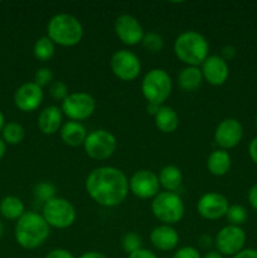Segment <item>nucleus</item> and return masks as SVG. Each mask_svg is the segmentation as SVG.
I'll list each match as a JSON object with an SVG mask.
<instances>
[{"label":"nucleus","instance_id":"obj_20","mask_svg":"<svg viewBox=\"0 0 257 258\" xmlns=\"http://www.w3.org/2000/svg\"><path fill=\"white\" fill-rule=\"evenodd\" d=\"M87 130L78 121H67L60 127V139L68 146H81L87 138Z\"/></svg>","mask_w":257,"mask_h":258},{"label":"nucleus","instance_id":"obj_16","mask_svg":"<svg viewBox=\"0 0 257 258\" xmlns=\"http://www.w3.org/2000/svg\"><path fill=\"white\" fill-rule=\"evenodd\" d=\"M43 88L39 87L37 83L28 82L20 86L14 95L15 106L20 111L24 112H32L40 106L43 101Z\"/></svg>","mask_w":257,"mask_h":258},{"label":"nucleus","instance_id":"obj_18","mask_svg":"<svg viewBox=\"0 0 257 258\" xmlns=\"http://www.w3.org/2000/svg\"><path fill=\"white\" fill-rule=\"evenodd\" d=\"M150 242L156 249L163 252L171 251L179 243V234L171 226L161 224L155 227L150 233Z\"/></svg>","mask_w":257,"mask_h":258},{"label":"nucleus","instance_id":"obj_3","mask_svg":"<svg viewBox=\"0 0 257 258\" xmlns=\"http://www.w3.org/2000/svg\"><path fill=\"white\" fill-rule=\"evenodd\" d=\"M209 45L206 38L196 30H186L174 42L176 58L190 67H198L208 57Z\"/></svg>","mask_w":257,"mask_h":258},{"label":"nucleus","instance_id":"obj_19","mask_svg":"<svg viewBox=\"0 0 257 258\" xmlns=\"http://www.w3.org/2000/svg\"><path fill=\"white\" fill-rule=\"evenodd\" d=\"M63 112L58 106H48L38 117V127L44 135H53L62 127Z\"/></svg>","mask_w":257,"mask_h":258},{"label":"nucleus","instance_id":"obj_8","mask_svg":"<svg viewBox=\"0 0 257 258\" xmlns=\"http://www.w3.org/2000/svg\"><path fill=\"white\" fill-rule=\"evenodd\" d=\"M86 154L95 160H106L111 158L117 148L115 135L108 130H95L90 133L83 144Z\"/></svg>","mask_w":257,"mask_h":258},{"label":"nucleus","instance_id":"obj_14","mask_svg":"<svg viewBox=\"0 0 257 258\" xmlns=\"http://www.w3.org/2000/svg\"><path fill=\"white\" fill-rule=\"evenodd\" d=\"M229 208L228 199L223 194L209 191L203 194L197 203V211L204 219L216 221L226 216Z\"/></svg>","mask_w":257,"mask_h":258},{"label":"nucleus","instance_id":"obj_9","mask_svg":"<svg viewBox=\"0 0 257 258\" xmlns=\"http://www.w3.org/2000/svg\"><path fill=\"white\" fill-rule=\"evenodd\" d=\"M62 112L71 121H83L92 116L96 110V101L90 93L73 92L62 102Z\"/></svg>","mask_w":257,"mask_h":258},{"label":"nucleus","instance_id":"obj_24","mask_svg":"<svg viewBox=\"0 0 257 258\" xmlns=\"http://www.w3.org/2000/svg\"><path fill=\"white\" fill-rule=\"evenodd\" d=\"M159 183L166 189V191L178 190L183 183V174L181 170L175 165H166L159 173Z\"/></svg>","mask_w":257,"mask_h":258},{"label":"nucleus","instance_id":"obj_25","mask_svg":"<svg viewBox=\"0 0 257 258\" xmlns=\"http://www.w3.org/2000/svg\"><path fill=\"white\" fill-rule=\"evenodd\" d=\"M0 213L8 219H19L24 212V204L17 197H7L0 203Z\"/></svg>","mask_w":257,"mask_h":258},{"label":"nucleus","instance_id":"obj_10","mask_svg":"<svg viewBox=\"0 0 257 258\" xmlns=\"http://www.w3.org/2000/svg\"><path fill=\"white\" fill-rule=\"evenodd\" d=\"M110 67L113 75L121 81H134L139 77L141 63L135 53L127 49L116 50L110 60Z\"/></svg>","mask_w":257,"mask_h":258},{"label":"nucleus","instance_id":"obj_39","mask_svg":"<svg viewBox=\"0 0 257 258\" xmlns=\"http://www.w3.org/2000/svg\"><path fill=\"white\" fill-rule=\"evenodd\" d=\"M233 258H257V249L244 248L241 252L233 256Z\"/></svg>","mask_w":257,"mask_h":258},{"label":"nucleus","instance_id":"obj_45","mask_svg":"<svg viewBox=\"0 0 257 258\" xmlns=\"http://www.w3.org/2000/svg\"><path fill=\"white\" fill-rule=\"evenodd\" d=\"M4 154H5V144H4V141L0 139V159L4 156Z\"/></svg>","mask_w":257,"mask_h":258},{"label":"nucleus","instance_id":"obj_30","mask_svg":"<svg viewBox=\"0 0 257 258\" xmlns=\"http://www.w3.org/2000/svg\"><path fill=\"white\" fill-rule=\"evenodd\" d=\"M121 246L122 249L127 254L133 253V252L138 251V249L143 248V239L135 232H127V233L123 234V237L121 238Z\"/></svg>","mask_w":257,"mask_h":258},{"label":"nucleus","instance_id":"obj_47","mask_svg":"<svg viewBox=\"0 0 257 258\" xmlns=\"http://www.w3.org/2000/svg\"><path fill=\"white\" fill-rule=\"evenodd\" d=\"M3 233V226H2V222H0V236H2Z\"/></svg>","mask_w":257,"mask_h":258},{"label":"nucleus","instance_id":"obj_46","mask_svg":"<svg viewBox=\"0 0 257 258\" xmlns=\"http://www.w3.org/2000/svg\"><path fill=\"white\" fill-rule=\"evenodd\" d=\"M3 127H4V116H3L2 111H0V131L3 130Z\"/></svg>","mask_w":257,"mask_h":258},{"label":"nucleus","instance_id":"obj_43","mask_svg":"<svg viewBox=\"0 0 257 258\" xmlns=\"http://www.w3.org/2000/svg\"><path fill=\"white\" fill-rule=\"evenodd\" d=\"M159 108H160V106L154 105V103H148V107H146V110H148V112L150 113V115L155 116V113L158 112Z\"/></svg>","mask_w":257,"mask_h":258},{"label":"nucleus","instance_id":"obj_13","mask_svg":"<svg viewBox=\"0 0 257 258\" xmlns=\"http://www.w3.org/2000/svg\"><path fill=\"white\" fill-rule=\"evenodd\" d=\"M243 138V127L237 118L227 117L222 120L214 131V141L222 150L233 149Z\"/></svg>","mask_w":257,"mask_h":258},{"label":"nucleus","instance_id":"obj_33","mask_svg":"<svg viewBox=\"0 0 257 258\" xmlns=\"http://www.w3.org/2000/svg\"><path fill=\"white\" fill-rule=\"evenodd\" d=\"M53 81V72L47 67L39 68V70L35 72L34 76V83H37L39 87H45L48 85H52Z\"/></svg>","mask_w":257,"mask_h":258},{"label":"nucleus","instance_id":"obj_31","mask_svg":"<svg viewBox=\"0 0 257 258\" xmlns=\"http://www.w3.org/2000/svg\"><path fill=\"white\" fill-rule=\"evenodd\" d=\"M141 43H143L145 49H148L149 52H153V53L160 52L164 47L163 37L159 35L158 33H153V32L148 33V34H144V38L143 40H141Z\"/></svg>","mask_w":257,"mask_h":258},{"label":"nucleus","instance_id":"obj_34","mask_svg":"<svg viewBox=\"0 0 257 258\" xmlns=\"http://www.w3.org/2000/svg\"><path fill=\"white\" fill-rule=\"evenodd\" d=\"M173 258H202V256L196 247L185 246L179 248L178 251L174 253Z\"/></svg>","mask_w":257,"mask_h":258},{"label":"nucleus","instance_id":"obj_2","mask_svg":"<svg viewBox=\"0 0 257 258\" xmlns=\"http://www.w3.org/2000/svg\"><path fill=\"white\" fill-rule=\"evenodd\" d=\"M49 233V224L37 212H25L15 226V239L25 249H35L42 246Z\"/></svg>","mask_w":257,"mask_h":258},{"label":"nucleus","instance_id":"obj_37","mask_svg":"<svg viewBox=\"0 0 257 258\" xmlns=\"http://www.w3.org/2000/svg\"><path fill=\"white\" fill-rule=\"evenodd\" d=\"M221 57L223 58L226 62H227V60L233 59V58L236 57V48L232 47V45H224V47L222 48Z\"/></svg>","mask_w":257,"mask_h":258},{"label":"nucleus","instance_id":"obj_42","mask_svg":"<svg viewBox=\"0 0 257 258\" xmlns=\"http://www.w3.org/2000/svg\"><path fill=\"white\" fill-rule=\"evenodd\" d=\"M80 258H107L103 253H100V252L96 251H91V252H86L83 253Z\"/></svg>","mask_w":257,"mask_h":258},{"label":"nucleus","instance_id":"obj_32","mask_svg":"<svg viewBox=\"0 0 257 258\" xmlns=\"http://www.w3.org/2000/svg\"><path fill=\"white\" fill-rule=\"evenodd\" d=\"M49 92L50 96H52L54 100L62 101V102L66 100V97L70 95L67 85H66L65 82H62V81H54V82H52V85H50L49 87Z\"/></svg>","mask_w":257,"mask_h":258},{"label":"nucleus","instance_id":"obj_22","mask_svg":"<svg viewBox=\"0 0 257 258\" xmlns=\"http://www.w3.org/2000/svg\"><path fill=\"white\" fill-rule=\"evenodd\" d=\"M232 165L231 155L226 150H214L207 159V169L212 175L223 176L229 171Z\"/></svg>","mask_w":257,"mask_h":258},{"label":"nucleus","instance_id":"obj_1","mask_svg":"<svg viewBox=\"0 0 257 258\" xmlns=\"http://www.w3.org/2000/svg\"><path fill=\"white\" fill-rule=\"evenodd\" d=\"M88 196L106 208L117 207L128 194V180L122 170L115 166H98L86 179Z\"/></svg>","mask_w":257,"mask_h":258},{"label":"nucleus","instance_id":"obj_21","mask_svg":"<svg viewBox=\"0 0 257 258\" xmlns=\"http://www.w3.org/2000/svg\"><path fill=\"white\" fill-rule=\"evenodd\" d=\"M155 126L164 134H171L178 128L179 116L174 108L169 106H160L158 112L154 116Z\"/></svg>","mask_w":257,"mask_h":258},{"label":"nucleus","instance_id":"obj_27","mask_svg":"<svg viewBox=\"0 0 257 258\" xmlns=\"http://www.w3.org/2000/svg\"><path fill=\"white\" fill-rule=\"evenodd\" d=\"M24 136L25 131L20 123L9 122L3 127V138H4L5 143L8 144L17 145V144L22 143Z\"/></svg>","mask_w":257,"mask_h":258},{"label":"nucleus","instance_id":"obj_11","mask_svg":"<svg viewBox=\"0 0 257 258\" xmlns=\"http://www.w3.org/2000/svg\"><path fill=\"white\" fill-rule=\"evenodd\" d=\"M244 243L246 233L243 229L231 224L223 227L214 238L217 252H219L222 256H236L238 252L244 249Z\"/></svg>","mask_w":257,"mask_h":258},{"label":"nucleus","instance_id":"obj_36","mask_svg":"<svg viewBox=\"0 0 257 258\" xmlns=\"http://www.w3.org/2000/svg\"><path fill=\"white\" fill-rule=\"evenodd\" d=\"M127 258H158L154 252H151L150 249L146 248H140L138 251L133 252V253L128 254Z\"/></svg>","mask_w":257,"mask_h":258},{"label":"nucleus","instance_id":"obj_48","mask_svg":"<svg viewBox=\"0 0 257 258\" xmlns=\"http://www.w3.org/2000/svg\"><path fill=\"white\" fill-rule=\"evenodd\" d=\"M254 123H256V127H257V113H256V117H254Z\"/></svg>","mask_w":257,"mask_h":258},{"label":"nucleus","instance_id":"obj_26","mask_svg":"<svg viewBox=\"0 0 257 258\" xmlns=\"http://www.w3.org/2000/svg\"><path fill=\"white\" fill-rule=\"evenodd\" d=\"M55 52V44L50 40V38L48 35H43L40 37L37 42L34 43V47H33V53H34V57L37 59L43 60H49L50 58L54 55Z\"/></svg>","mask_w":257,"mask_h":258},{"label":"nucleus","instance_id":"obj_41","mask_svg":"<svg viewBox=\"0 0 257 258\" xmlns=\"http://www.w3.org/2000/svg\"><path fill=\"white\" fill-rule=\"evenodd\" d=\"M199 244H201L203 248H208V247L212 246V238L209 236H207V234H204V236H202L201 238H199Z\"/></svg>","mask_w":257,"mask_h":258},{"label":"nucleus","instance_id":"obj_5","mask_svg":"<svg viewBox=\"0 0 257 258\" xmlns=\"http://www.w3.org/2000/svg\"><path fill=\"white\" fill-rule=\"evenodd\" d=\"M171 77L165 70L154 68L150 70L141 81V92L148 103L160 106L165 102L171 93Z\"/></svg>","mask_w":257,"mask_h":258},{"label":"nucleus","instance_id":"obj_4","mask_svg":"<svg viewBox=\"0 0 257 258\" xmlns=\"http://www.w3.org/2000/svg\"><path fill=\"white\" fill-rule=\"evenodd\" d=\"M47 33L54 44L73 47L82 39L83 27L76 17L60 13L50 18L47 25Z\"/></svg>","mask_w":257,"mask_h":258},{"label":"nucleus","instance_id":"obj_28","mask_svg":"<svg viewBox=\"0 0 257 258\" xmlns=\"http://www.w3.org/2000/svg\"><path fill=\"white\" fill-rule=\"evenodd\" d=\"M226 218L231 226L241 227L242 224L246 223L247 218H248V213H247V209L243 206L233 204V206H229L228 211L226 213Z\"/></svg>","mask_w":257,"mask_h":258},{"label":"nucleus","instance_id":"obj_12","mask_svg":"<svg viewBox=\"0 0 257 258\" xmlns=\"http://www.w3.org/2000/svg\"><path fill=\"white\" fill-rule=\"evenodd\" d=\"M159 188H160L159 176L148 169L138 170L128 180L130 191L140 199L155 198L159 194Z\"/></svg>","mask_w":257,"mask_h":258},{"label":"nucleus","instance_id":"obj_17","mask_svg":"<svg viewBox=\"0 0 257 258\" xmlns=\"http://www.w3.org/2000/svg\"><path fill=\"white\" fill-rule=\"evenodd\" d=\"M201 71L203 80H206L212 86H222L228 80V63L221 55H208L207 59L202 63Z\"/></svg>","mask_w":257,"mask_h":258},{"label":"nucleus","instance_id":"obj_29","mask_svg":"<svg viewBox=\"0 0 257 258\" xmlns=\"http://www.w3.org/2000/svg\"><path fill=\"white\" fill-rule=\"evenodd\" d=\"M34 197L37 201L45 204L50 199L55 198V186L49 181H40L34 188Z\"/></svg>","mask_w":257,"mask_h":258},{"label":"nucleus","instance_id":"obj_7","mask_svg":"<svg viewBox=\"0 0 257 258\" xmlns=\"http://www.w3.org/2000/svg\"><path fill=\"white\" fill-rule=\"evenodd\" d=\"M43 218L45 219L49 227L58 229H65L72 226L76 221V209L71 202L65 198L50 199L43 204Z\"/></svg>","mask_w":257,"mask_h":258},{"label":"nucleus","instance_id":"obj_44","mask_svg":"<svg viewBox=\"0 0 257 258\" xmlns=\"http://www.w3.org/2000/svg\"><path fill=\"white\" fill-rule=\"evenodd\" d=\"M202 258H223V256H222V254L217 251H209V252H207V253L204 254Z\"/></svg>","mask_w":257,"mask_h":258},{"label":"nucleus","instance_id":"obj_38","mask_svg":"<svg viewBox=\"0 0 257 258\" xmlns=\"http://www.w3.org/2000/svg\"><path fill=\"white\" fill-rule=\"evenodd\" d=\"M248 202L251 204V207L257 211V183L253 184V185L249 188L248 190Z\"/></svg>","mask_w":257,"mask_h":258},{"label":"nucleus","instance_id":"obj_35","mask_svg":"<svg viewBox=\"0 0 257 258\" xmlns=\"http://www.w3.org/2000/svg\"><path fill=\"white\" fill-rule=\"evenodd\" d=\"M45 258H75L73 254L70 251L65 248H55L52 249L50 252H48V254Z\"/></svg>","mask_w":257,"mask_h":258},{"label":"nucleus","instance_id":"obj_23","mask_svg":"<svg viewBox=\"0 0 257 258\" xmlns=\"http://www.w3.org/2000/svg\"><path fill=\"white\" fill-rule=\"evenodd\" d=\"M203 82L201 68L186 66L178 75V86L184 92H193L198 90Z\"/></svg>","mask_w":257,"mask_h":258},{"label":"nucleus","instance_id":"obj_15","mask_svg":"<svg viewBox=\"0 0 257 258\" xmlns=\"http://www.w3.org/2000/svg\"><path fill=\"white\" fill-rule=\"evenodd\" d=\"M115 33L118 39L126 45H136L144 38L143 25L130 14L118 15L115 22Z\"/></svg>","mask_w":257,"mask_h":258},{"label":"nucleus","instance_id":"obj_6","mask_svg":"<svg viewBox=\"0 0 257 258\" xmlns=\"http://www.w3.org/2000/svg\"><path fill=\"white\" fill-rule=\"evenodd\" d=\"M151 211L158 221L171 226L183 218L184 203L174 191H160L151 202Z\"/></svg>","mask_w":257,"mask_h":258},{"label":"nucleus","instance_id":"obj_40","mask_svg":"<svg viewBox=\"0 0 257 258\" xmlns=\"http://www.w3.org/2000/svg\"><path fill=\"white\" fill-rule=\"evenodd\" d=\"M248 154H249V158L252 159V161L257 165V138H254L253 140L249 143Z\"/></svg>","mask_w":257,"mask_h":258}]
</instances>
